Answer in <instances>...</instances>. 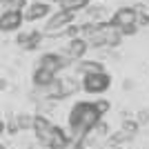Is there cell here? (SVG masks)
<instances>
[{
	"instance_id": "1",
	"label": "cell",
	"mask_w": 149,
	"mask_h": 149,
	"mask_svg": "<svg viewBox=\"0 0 149 149\" xmlns=\"http://www.w3.org/2000/svg\"><path fill=\"white\" fill-rule=\"evenodd\" d=\"M100 120H102V116H100L96 102H87V100L76 102L69 111V138H71V143L85 140V136Z\"/></svg>"
},
{
	"instance_id": "2",
	"label": "cell",
	"mask_w": 149,
	"mask_h": 149,
	"mask_svg": "<svg viewBox=\"0 0 149 149\" xmlns=\"http://www.w3.org/2000/svg\"><path fill=\"white\" fill-rule=\"evenodd\" d=\"M136 22H138V11L136 9H129V7H123V9H118V11L113 13V18H111L109 25L116 27V29L123 31V33H129V31H134Z\"/></svg>"
},
{
	"instance_id": "3",
	"label": "cell",
	"mask_w": 149,
	"mask_h": 149,
	"mask_svg": "<svg viewBox=\"0 0 149 149\" xmlns=\"http://www.w3.org/2000/svg\"><path fill=\"white\" fill-rule=\"evenodd\" d=\"M111 85V78L107 71H100V74H87L82 76V89L87 93H105Z\"/></svg>"
},
{
	"instance_id": "4",
	"label": "cell",
	"mask_w": 149,
	"mask_h": 149,
	"mask_svg": "<svg viewBox=\"0 0 149 149\" xmlns=\"http://www.w3.org/2000/svg\"><path fill=\"white\" fill-rule=\"evenodd\" d=\"M74 22V13L71 11H58L54 13V16H49V20H47V25H45V31L49 33V36H56V31H62L67 29L69 25Z\"/></svg>"
},
{
	"instance_id": "5",
	"label": "cell",
	"mask_w": 149,
	"mask_h": 149,
	"mask_svg": "<svg viewBox=\"0 0 149 149\" xmlns=\"http://www.w3.org/2000/svg\"><path fill=\"white\" fill-rule=\"evenodd\" d=\"M22 20H25L22 11H2L0 13V31H5V33L18 31Z\"/></svg>"
},
{
	"instance_id": "6",
	"label": "cell",
	"mask_w": 149,
	"mask_h": 149,
	"mask_svg": "<svg viewBox=\"0 0 149 149\" xmlns=\"http://www.w3.org/2000/svg\"><path fill=\"white\" fill-rule=\"evenodd\" d=\"M67 62H69V60L62 56V54H45V56L38 60V67L49 69L51 74H56V76H58V71H60V69L67 67Z\"/></svg>"
},
{
	"instance_id": "7",
	"label": "cell",
	"mask_w": 149,
	"mask_h": 149,
	"mask_svg": "<svg viewBox=\"0 0 149 149\" xmlns=\"http://www.w3.org/2000/svg\"><path fill=\"white\" fill-rule=\"evenodd\" d=\"M87 49H89L87 40H82V38H74V40L67 45V49H65L62 56L67 58V60H82V56L87 54Z\"/></svg>"
},
{
	"instance_id": "8",
	"label": "cell",
	"mask_w": 149,
	"mask_h": 149,
	"mask_svg": "<svg viewBox=\"0 0 149 149\" xmlns=\"http://www.w3.org/2000/svg\"><path fill=\"white\" fill-rule=\"evenodd\" d=\"M22 16H25V20H40L45 16H49V5L47 2H31Z\"/></svg>"
},
{
	"instance_id": "9",
	"label": "cell",
	"mask_w": 149,
	"mask_h": 149,
	"mask_svg": "<svg viewBox=\"0 0 149 149\" xmlns=\"http://www.w3.org/2000/svg\"><path fill=\"white\" fill-rule=\"evenodd\" d=\"M54 80H56V74H51L49 69L36 67V71H33V85H36L38 89H42V87H47V85H51Z\"/></svg>"
},
{
	"instance_id": "10",
	"label": "cell",
	"mask_w": 149,
	"mask_h": 149,
	"mask_svg": "<svg viewBox=\"0 0 149 149\" xmlns=\"http://www.w3.org/2000/svg\"><path fill=\"white\" fill-rule=\"evenodd\" d=\"M40 42V31H29V33H20L18 36V45L25 49H33Z\"/></svg>"
},
{
	"instance_id": "11",
	"label": "cell",
	"mask_w": 149,
	"mask_h": 149,
	"mask_svg": "<svg viewBox=\"0 0 149 149\" xmlns=\"http://www.w3.org/2000/svg\"><path fill=\"white\" fill-rule=\"evenodd\" d=\"M78 69L82 71V76H87V74H100V71H105L102 62H98V60H80Z\"/></svg>"
},
{
	"instance_id": "12",
	"label": "cell",
	"mask_w": 149,
	"mask_h": 149,
	"mask_svg": "<svg viewBox=\"0 0 149 149\" xmlns=\"http://www.w3.org/2000/svg\"><path fill=\"white\" fill-rule=\"evenodd\" d=\"M58 2H60L62 11H71V13L80 11V9H85L89 5V0H58Z\"/></svg>"
},
{
	"instance_id": "13",
	"label": "cell",
	"mask_w": 149,
	"mask_h": 149,
	"mask_svg": "<svg viewBox=\"0 0 149 149\" xmlns=\"http://www.w3.org/2000/svg\"><path fill=\"white\" fill-rule=\"evenodd\" d=\"M25 0H0V9L2 11H22Z\"/></svg>"
},
{
	"instance_id": "14",
	"label": "cell",
	"mask_w": 149,
	"mask_h": 149,
	"mask_svg": "<svg viewBox=\"0 0 149 149\" xmlns=\"http://www.w3.org/2000/svg\"><path fill=\"white\" fill-rule=\"evenodd\" d=\"M16 125H18V131L20 129H31L33 127V116H29V113H20V116H16Z\"/></svg>"
},
{
	"instance_id": "15",
	"label": "cell",
	"mask_w": 149,
	"mask_h": 149,
	"mask_svg": "<svg viewBox=\"0 0 149 149\" xmlns=\"http://www.w3.org/2000/svg\"><path fill=\"white\" fill-rule=\"evenodd\" d=\"M138 120H140V123H147L149 120V111H140L138 113Z\"/></svg>"
},
{
	"instance_id": "16",
	"label": "cell",
	"mask_w": 149,
	"mask_h": 149,
	"mask_svg": "<svg viewBox=\"0 0 149 149\" xmlns=\"http://www.w3.org/2000/svg\"><path fill=\"white\" fill-rule=\"evenodd\" d=\"M5 131H7V123L0 120V136H5Z\"/></svg>"
},
{
	"instance_id": "17",
	"label": "cell",
	"mask_w": 149,
	"mask_h": 149,
	"mask_svg": "<svg viewBox=\"0 0 149 149\" xmlns=\"http://www.w3.org/2000/svg\"><path fill=\"white\" fill-rule=\"evenodd\" d=\"M7 87V80H0V89H5Z\"/></svg>"
},
{
	"instance_id": "18",
	"label": "cell",
	"mask_w": 149,
	"mask_h": 149,
	"mask_svg": "<svg viewBox=\"0 0 149 149\" xmlns=\"http://www.w3.org/2000/svg\"><path fill=\"white\" fill-rule=\"evenodd\" d=\"M0 149H5V147H2V145H0Z\"/></svg>"
}]
</instances>
